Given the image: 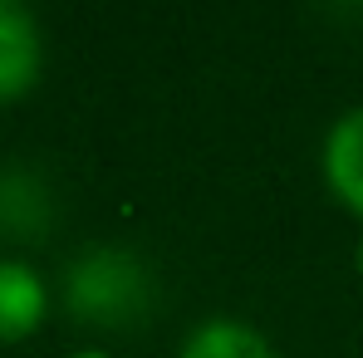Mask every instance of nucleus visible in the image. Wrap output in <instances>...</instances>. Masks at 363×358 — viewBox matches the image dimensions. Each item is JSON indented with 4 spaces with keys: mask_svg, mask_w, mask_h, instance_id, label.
<instances>
[{
    "mask_svg": "<svg viewBox=\"0 0 363 358\" xmlns=\"http://www.w3.org/2000/svg\"><path fill=\"white\" fill-rule=\"evenodd\" d=\"M143 270L123 250H94L69 270V309L89 324H123L143 309Z\"/></svg>",
    "mask_w": 363,
    "mask_h": 358,
    "instance_id": "f257e3e1",
    "label": "nucleus"
},
{
    "mask_svg": "<svg viewBox=\"0 0 363 358\" xmlns=\"http://www.w3.org/2000/svg\"><path fill=\"white\" fill-rule=\"evenodd\" d=\"M45 64V40L40 25L25 5L0 0V104H15L35 89Z\"/></svg>",
    "mask_w": 363,
    "mask_h": 358,
    "instance_id": "f03ea898",
    "label": "nucleus"
},
{
    "mask_svg": "<svg viewBox=\"0 0 363 358\" xmlns=\"http://www.w3.org/2000/svg\"><path fill=\"white\" fill-rule=\"evenodd\" d=\"M324 177H329V191L354 216H363V108H349L344 118H334L324 138Z\"/></svg>",
    "mask_w": 363,
    "mask_h": 358,
    "instance_id": "7ed1b4c3",
    "label": "nucleus"
},
{
    "mask_svg": "<svg viewBox=\"0 0 363 358\" xmlns=\"http://www.w3.org/2000/svg\"><path fill=\"white\" fill-rule=\"evenodd\" d=\"M45 319V280L25 260H0V344H20Z\"/></svg>",
    "mask_w": 363,
    "mask_h": 358,
    "instance_id": "20e7f679",
    "label": "nucleus"
},
{
    "mask_svg": "<svg viewBox=\"0 0 363 358\" xmlns=\"http://www.w3.org/2000/svg\"><path fill=\"white\" fill-rule=\"evenodd\" d=\"M177 358H275L270 344L241 319H206L186 334Z\"/></svg>",
    "mask_w": 363,
    "mask_h": 358,
    "instance_id": "39448f33",
    "label": "nucleus"
},
{
    "mask_svg": "<svg viewBox=\"0 0 363 358\" xmlns=\"http://www.w3.org/2000/svg\"><path fill=\"white\" fill-rule=\"evenodd\" d=\"M74 358H108V354H99V349H79Z\"/></svg>",
    "mask_w": 363,
    "mask_h": 358,
    "instance_id": "423d86ee",
    "label": "nucleus"
},
{
    "mask_svg": "<svg viewBox=\"0 0 363 358\" xmlns=\"http://www.w3.org/2000/svg\"><path fill=\"white\" fill-rule=\"evenodd\" d=\"M359 275H363V240H359Z\"/></svg>",
    "mask_w": 363,
    "mask_h": 358,
    "instance_id": "0eeeda50",
    "label": "nucleus"
}]
</instances>
